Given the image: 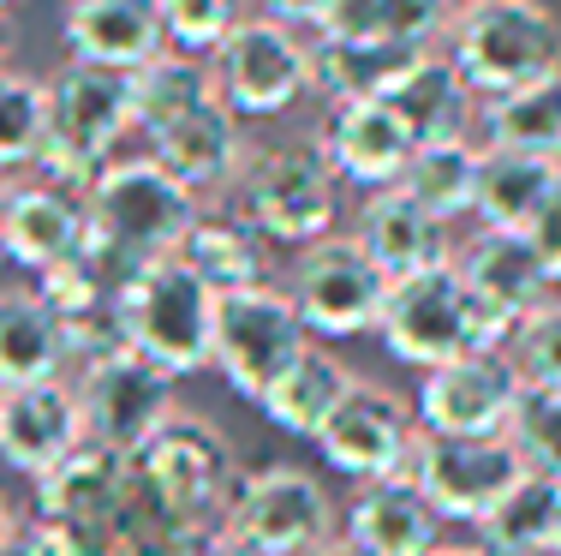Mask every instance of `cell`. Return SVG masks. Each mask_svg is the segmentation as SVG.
I'll list each match as a JSON object with an SVG mask.
<instances>
[{"label": "cell", "mask_w": 561, "mask_h": 556, "mask_svg": "<svg viewBox=\"0 0 561 556\" xmlns=\"http://www.w3.org/2000/svg\"><path fill=\"white\" fill-rule=\"evenodd\" d=\"M90 228H84V258L119 287L126 275H138L144 263H162L180 251L192 234V222L204 216L197 197L185 192L173 174L150 162V156H114L84 192Z\"/></svg>", "instance_id": "1"}, {"label": "cell", "mask_w": 561, "mask_h": 556, "mask_svg": "<svg viewBox=\"0 0 561 556\" xmlns=\"http://www.w3.org/2000/svg\"><path fill=\"white\" fill-rule=\"evenodd\" d=\"M448 66L472 97H514L561 72V19L543 0H460L448 19Z\"/></svg>", "instance_id": "2"}, {"label": "cell", "mask_w": 561, "mask_h": 556, "mask_svg": "<svg viewBox=\"0 0 561 556\" xmlns=\"http://www.w3.org/2000/svg\"><path fill=\"white\" fill-rule=\"evenodd\" d=\"M119 336L131 353H144L156 371L173 383L209 371V348H216V294L185 270L180 258L144 263L138 275L114 287Z\"/></svg>", "instance_id": "3"}, {"label": "cell", "mask_w": 561, "mask_h": 556, "mask_svg": "<svg viewBox=\"0 0 561 556\" xmlns=\"http://www.w3.org/2000/svg\"><path fill=\"white\" fill-rule=\"evenodd\" d=\"M377 336H382V348H389L400 365H412V371H436V365L460 360V353L507 348V336L478 311V299L466 294L454 258L436 263V270H419V275L389 282Z\"/></svg>", "instance_id": "4"}, {"label": "cell", "mask_w": 561, "mask_h": 556, "mask_svg": "<svg viewBox=\"0 0 561 556\" xmlns=\"http://www.w3.org/2000/svg\"><path fill=\"white\" fill-rule=\"evenodd\" d=\"M131 126V78L102 66L66 60L48 78V138H43V180H60L72 192H90L96 174L114 162L119 138Z\"/></svg>", "instance_id": "5"}, {"label": "cell", "mask_w": 561, "mask_h": 556, "mask_svg": "<svg viewBox=\"0 0 561 556\" xmlns=\"http://www.w3.org/2000/svg\"><path fill=\"white\" fill-rule=\"evenodd\" d=\"M233 192H239V222H251L270 246H299V251L329 240L341 209V180L317 138L270 144V150L245 156Z\"/></svg>", "instance_id": "6"}, {"label": "cell", "mask_w": 561, "mask_h": 556, "mask_svg": "<svg viewBox=\"0 0 561 556\" xmlns=\"http://www.w3.org/2000/svg\"><path fill=\"white\" fill-rule=\"evenodd\" d=\"M138 479L168 502L173 514H185L192 526L221 533L227 509H233L245 467H239L233 443L221 436V425H209L204 413H173L150 443L131 455Z\"/></svg>", "instance_id": "7"}, {"label": "cell", "mask_w": 561, "mask_h": 556, "mask_svg": "<svg viewBox=\"0 0 561 556\" xmlns=\"http://www.w3.org/2000/svg\"><path fill=\"white\" fill-rule=\"evenodd\" d=\"M305 348H311V336H305L287 287L263 282V287H245V294L216 299V348H209V365L251 407L270 401L275 383L305 360Z\"/></svg>", "instance_id": "8"}, {"label": "cell", "mask_w": 561, "mask_h": 556, "mask_svg": "<svg viewBox=\"0 0 561 556\" xmlns=\"http://www.w3.org/2000/svg\"><path fill=\"white\" fill-rule=\"evenodd\" d=\"M221 533L263 556H317L335 538V502H329L317 473L275 461V467L245 473Z\"/></svg>", "instance_id": "9"}, {"label": "cell", "mask_w": 561, "mask_h": 556, "mask_svg": "<svg viewBox=\"0 0 561 556\" xmlns=\"http://www.w3.org/2000/svg\"><path fill=\"white\" fill-rule=\"evenodd\" d=\"M287 299L299 311L305 336L317 341H353L370 336L382 317V299H389V275L353 246V234H329V240L305 246L299 263H293Z\"/></svg>", "instance_id": "10"}, {"label": "cell", "mask_w": 561, "mask_h": 556, "mask_svg": "<svg viewBox=\"0 0 561 556\" xmlns=\"http://www.w3.org/2000/svg\"><path fill=\"white\" fill-rule=\"evenodd\" d=\"M209 78L233 114L270 121L311 90V43L275 19H239L227 43L209 55Z\"/></svg>", "instance_id": "11"}, {"label": "cell", "mask_w": 561, "mask_h": 556, "mask_svg": "<svg viewBox=\"0 0 561 556\" xmlns=\"http://www.w3.org/2000/svg\"><path fill=\"white\" fill-rule=\"evenodd\" d=\"M407 479L424 491L436 521H466L484 526V514L526 479L514 436H424L412 449Z\"/></svg>", "instance_id": "12"}, {"label": "cell", "mask_w": 561, "mask_h": 556, "mask_svg": "<svg viewBox=\"0 0 561 556\" xmlns=\"http://www.w3.org/2000/svg\"><path fill=\"white\" fill-rule=\"evenodd\" d=\"M311 443L341 479L377 485V479H400V473L412 467L419 419H412V401H400L394 389L353 377L346 395L335 401V413L323 419V431H317Z\"/></svg>", "instance_id": "13"}, {"label": "cell", "mask_w": 561, "mask_h": 556, "mask_svg": "<svg viewBox=\"0 0 561 556\" xmlns=\"http://www.w3.org/2000/svg\"><path fill=\"white\" fill-rule=\"evenodd\" d=\"M519 395H526V377H519L514 353L484 348L424 371L412 419L424 436H507Z\"/></svg>", "instance_id": "14"}, {"label": "cell", "mask_w": 561, "mask_h": 556, "mask_svg": "<svg viewBox=\"0 0 561 556\" xmlns=\"http://www.w3.org/2000/svg\"><path fill=\"white\" fill-rule=\"evenodd\" d=\"M78 407H84V436L119 455H138L156 431L173 419V377L156 371L144 353L114 348L102 360H84L78 377Z\"/></svg>", "instance_id": "15"}, {"label": "cell", "mask_w": 561, "mask_h": 556, "mask_svg": "<svg viewBox=\"0 0 561 556\" xmlns=\"http://www.w3.org/2000/svg\"><path fill=\"white\" fill-rule=\"evenodd\" d=\"M454 270H460L466 294L478 299V311H484L507 341H514V329L543 306V294H550V275H543L538 251L526 246V234L478 228L472 240L454 251Z\"/></svg>", "instance_id": "16"}, {"label": "cell", "mask_w": 561, "mask_h": 556, "mask_svg": "<svg viewBox=\"0 0 561 556\" xmlns=\"http://www.w3.org/2000/svg\"><path fill=\"white\" fill-rule=\"evenodd\" d=\"M84 228H90L84 192H72V185H60V180L7 185L0 258H12L19 270H31V275H43V270H55V263L84 251Z\"/></svg>", "instance_id": "17"}, {"label": "cell", "mask_w": 561, "mask_h": 556, "mask_svg": "<svg viewBox=\"0 0 561 556\" xmlns=\"http://www.w3.org/2000/svg\"><path fill=\"white\" fill-rule=\"evenodd\" d=\"M323 156L335 168V180H353L365 192H389L407 180L419 138L407 132V121L394 114V102H341L323 121Z\"/></svg>", "instance_id": "18"}, {"label": "cell", "mask_w": 561, "mask_h": 556, "mask_svg": "<svg viewBox=\"0 0 561 556\" xmlns=\"http://www.w3.org/2000/svg\"><path fill=\"white\" fill-rule=\"evenodd\" d=\"M84 443V407L72 383H31L0 395V461L24 479H43Z\"/></svg>", "instance_id": "19"}, {"label": "cell", "mask_w": 561, "mask_h": 556, "mask_svg": "<svg viewBox=\"0 0 561 556\" xmlns=\"http://www.w3.org/2000/svg\"><path fill=\"white\" fill-rule=\"evenodd\" d=\"M66 48L78 66L131 78L168 55V36L156 0H66Z\"/></svg>", "instance_id": "20"}, {"label": "cell", "mask_w": 561, "mask_h": 556, "mask_svg": "<svg viewBox=\"0 0 561 556\" xmlns=\"http://www.w3.org/2000/svg\"><path fill=\"white\" fill-rule=\"evenodd\" d=\"M353 246L365 251L389 282L436 270V263L454 258L448 228L412 192H400V185H389V192H365V204H358V216H353Z\"/></svg>", "instance_id": "21"}, {"label": "cell", "mask_w": 561, "mask_h": 556, "mask_svg": "<svg viewBox=\"0 0 561 556\" xmlns=\"http://www.w3.org/2000/svg\"><path fill=\"white\" fill-rule=\"evenodd\" d=\"M150 162L173 174L185 192H221V185L239 180L245 168V132H239V114L227 102H204V109L180 114L173 126H162L150 138Z\"/></svg>", "instance_id": "22"}, {"label": "cell", "mask_w": 561, "mask_h": 556, "mask_svg": "<svg viewBox=\"0 0 561 556\" xmlns=\"http://www.w3.org/2000/svg\"><path fill=\"white\" fill-rule=\"evenodd\" d=\"M346 545L365 556H431L443 545V521L424 502V491L400 473V479L358 485L346 502Z\"/></svg>", "instance_id": "23"}, {"label": "cell", "mask_w": 561, "mask_h": 556, "mask_svg": "<svg viewBox=\"0 0 561 556\" xmlns=\"http://www.w3.org/2000/svg\"><path fill=\"white\" fill-rule=\"evenodd\" d=\"M126 479H131V455L119 449H102V443H78L60 467H48L36 479V514L48 521H72V526H90V533H108L119 497H126Z\"/></svg>", "instance_id": "24"}, {"label": "cell", "mask_w": 561, "mask_h": 556, "mask_svg": "<svg viewBox=\"0 0 561 556\" xmlns=\"http://www.w3.org/2000/svg\"><path fill=\"white\" fill-rule=\"evenodd\" d=\"M72 365V341L66 324L43 306V294L12 287L0 294V395L31 389V383H60V371Z\"/></svg>", "instance_id": "25"}, {"label": "cell", "mask_w": 561, "mask_h": 556, "mask_svg": "<svg viewBox=\"0 0 561 556\" xmlns=\"http://www.w3.org/2000/svg\"><path fill=\"white\" fill-rule=\"evenodd\" d=\"M436 48L412 43H317L311 48V90L341 102H389L400 84L412 78V66Z\"/></svg>", "instance_id": "26"}, {"label": "cell", "mask_w": 561, "mask_h": 556, "mask_svg": "<svg viewBox=\"0 0 561 556\" xmlns=\"http://www.w3.org/2000/svg\"><path fill=\"white\" fill-rule=\"evenodd\" d=\"M173 258H180L216 299L270 282V240L239 216H197Z\"/></svg>", "instance_id": "27"}, {"label": "cell", "mask_w": 561, "mask_h": 556, "mask_svg": "<svg viewBox=\"0 0 561 556\" xmlns=\"http://www.w3.org/2000/svg\"><path fill=\"white\" fill-rule=\"evenodd\" d=\"M561 162L556 156H526V150H490L478 156V204L472 216L496 234H526L538 204L556 192Z\"/></svg>", "instance_id": "28"}, {"label": "cell", "mask_w": 561, "mask_h": 556, "mask_svg": "<svg viewBox=\"0 0 561 556\" xmlns=\"http://www.w3.org/2000/svg\"><path fill=\"white\" fill-rule=\"evenodd\" d=\"M108 556H209L216 551V533L209 526H192L185 514H173L150 485L131 467L126 497H119L114 521H108Z\"/></svg>", "instance_id": "29"}, {"label": "cell", "mask_w": 561, "mask_h": 556, "mask_svg": "<svg viewBox=\"0 0 561 556\" xmlns=\"http://www.w3.org/2000/svg\"><path fill=\"white\" fill-rule=\"evenodd\" d=\"M389 102L419 144L466 138V126H472V90L460 84V72L448 66V55H424Z\"/></svg>", "instance_id": "30"}, {"label": "cell", "mask_w": 561, "mask_h": 556, "mask_svg": "<svg viewBox=\"0 0 561 556\" xmlns=\"http://www.w3.org/2000/svg\"><path fill=\"white\" fill-rule=\"evenodd\" d=\"M478 126H484L490 150H526L561 162V72L514 90V97H490Z\"/></svg>", "instance_id": "31"}, {"label": "cell", "mask_w": 561, "mask_h": 556, "mask_svg": "<svg viewBox=\"0 0 561 556\" xmlns=\"http://www.w3.org/2000/svg\"><path fill=\"white\" fill-rule=\"evenodd\" d=\"M346 383H353V371H346L335 353H329V348H305V360L270 389L263 419L280 425L287 436H305V443H311V436L323 431V419L335 413V401L346 395Z\"/></svg>", "instance_id": "32"}, {"label": "cell", "mask_w": 561, "mask_h": 556, "mask_svg": "<svg viewBox=\"0 0 561 556\" xmlns=\"http://www.w3.org/2000/svg\"><path fill=\"white\" fill-rule=\"evenodd\" d=\"M556 526H561V485L526 473V479L484 514V526H478L484 538H478V545L496 551V556H550Z\"/></svg>", "instance_id": "33"}, {"label": "cell", "mask_w": 561, "mask_h": 556, "mask_svg": "<svg viewBox=\"0 0 561 556\" xmlns=\"http://www.w3.org/2000/svg\"><path fill=\"white\" fill-rule=\"evenodd\" d=\"M478 156H484V150H478L472 138L419 144V156H412L400 192H412V197H419V204L448 228V222L472 216V204H478Z\"/></svg>", "instance_id": "34"}, {"label": "cell", "mask_w": 561, "mask_h": 556, "mask_svg": "<svg viewBox=\"0 0 561 556\" xmlns=\"http://www.w3.org/2000/svg\"><path fill=\"white\" fill-rule=\"evenodd\" d=\"M216 102V78H209L204 60H185V55H162L150 60L144 72H131V126L144 138H156L162 126H173L180 114Z\"/></svg>", "instance_id": "35"}, {"label": "cell", "mask_w": 561, "mask_h": 556, "mask_svg": "<svg viewBox=\"0 0 561 556\" xmlns=\"http://www.w3.org/2000/svg\"><path fill=\"white\" fill-rule=\"evenodd\" d=\"M48 138V84L36 72L0 66V174L36 168Z\"/></svg>", "instance_id": "36"}, {"label": "cell", "mask_w": 561, "mask_h": 556, "mask_svg": "<svg viewBox=\"0 0 561 556\" xmlns=\"http://www.w3.org/2000/svg\"><path fill=\"white\" fill-rule=\"evenodd\" d=\"M156 19H162L168 55L209 60L239 24V0H156Z\"/></svg>", "instance_id": "37"}, {"label": "cell", "mask_w": 561, "mask_h": 556, "mask_svg": "<svg viewBox=\"0 0 561 556\" xmlns=\"http://www.w3.org/2000/svg\"><path fill=\"white\" fill-rule=\"evenodd\" d=\"M36 294H43V306L55 311L66 329L114 306V282H108V275H102L90 258H84V251H78V258H66V263H55V270L36 275Z\"/></svg>", "instance_id": "38"}, {"label": "cell", "mask_w": 561, "mask_h": 556, "mask_svg": "<svg viewBox=\"0 0 561 556\" xmlns=\"http://www.w3.org/2000/svg\"><path fill=\"white\" fill-rule=\"evenodd\" d=\"M507 436H514L526 473L561 485V395L526 389V395H519V407H514V425H507Z\"/></svg>", "instance_id": "39"}, {"label": "cell", "mask_w": 561, "mask_h": 556, "mask_svg": "<svg viewBox=\"0 0 561 556\" xmlns=\"http://www.w3.org/2000/svg\"><path fill=\"white\" fill-rule=\"evenodd\" d=\"M507 353H514V365H519V377H526V389L561 395V299H543V306L514 329Z\"/></svg>", "instance_id": "40"}, {"label": "cell", "mask_w": 561, "mask_h": 556, "mask_svg": "<svg viewBox=\"0 0 561 556\" xmlns=\"http://www.w3.org/2000/svg\"><path fill=\"white\" fill-rule=\"evenodd\" d=\"M448 19H454V0H377L382 43L431 48L436 36H448Z\"/></svg>", "instance_id": "41"}, {"label": "cell", "mask_w": 561, "mask_h": 556, "mask_svg": "<svg viewBox=\"0 0 561 556\" xmlns=\"http://www.w3.org/2000/svg\"><path fill=\"white\" fill-rule=\"evenodd\" d=\"M7 556H108V538L90 533V526H72V521L31 514V521L12 533V551Z\"/></svg>", "instance_id": "42"}, {"label": "cell", "mask_w": 561, "mask_h": 556, "mask_svg": "<svg viewBox=\"0 0 561 556\" xmlns=\"http://www.w3.org/2000/svg\"><path fill=\"white\" fill-rule=\"evenodd\" d=\"M526 246L538 251L543 275H550V282H561V180H556V192L538 204V216L526 222Z\"/></svg>", "instance_id": "43"}, {"label": "cell", "mask_w": 561, "mask_h": 556, "mask_svg": "<svg viewBox=\"0 0 561 556\" xmlns=\"http://www.w3.org/2000/svg\"><path fill=\"white\" fill-rule=\"evenodd\" d=\"M251 7H257V19H275V24H287V31H317L329 0H251Z\"/></svg>", "instance_id": "44"}, {"label": "cell", "mask_w": 561, "mask_h": 556, "mask_svg": "<svg viewBox=\"0 0 561 556\" xmlns=\"http://www.w3.org/2000/svg\"><path fill=\"white\" fill-rule=\"evenodd\" d=\"M209 556H263V551H251V545H239V538L216 533V551H209Z\"/></svg>", "instance_id": "45"}, {"label": "cell", "mask_w": 561, "mask_h": 556, "mask_svg": "<svg viewBox=\"0 0 561 556\" xmlns=\"http://www.w3.org/2000/svg\"><path fill=\"white\" fill-rule=\"evenodd\" d=\"M12 533H19V521H12V509H7V497H0V556L12 551Z\"/></svg>", "instance_id": "46"}, {"label": "cell", "mask_w": 561, "mask_h": 556, "mask_svg": "<svg viewBox=\"0 0 561 556\" xmlns=\"http://www.w3.org/2000/svg\"><path fill=\"white\" fill-rule=\"evenodd\" d=\"M431 556H496V551H484V545L472 538V545H436Z\"/></svg>", "instance_id": "47"}, {"label": "cell", "mask_w": 561, "mask_h": 556, "mask_svg": "<svg viewBox=\"0 0 561 556\" xmlns=\"http://www.w3.org/2000/svg\"><path fill=\"white\" fill-rule=\"evenodd\" d=\"M317 556H365V551H358V545H346V538H329V545L317 551Z\"/></svg>", "instance_id": "48"}, {"label": "cell", "mask_w": 561, "mask_h": 556, "mask_svg": "<svg viewBox=\"0 0 561 556\" xmlns=\"http://www.w3.org/2000/svg\"><path fill=\"white\" fill-rule=\"evenodd\" d=\"M0 66H7V31H0Z\"/></svg>", "instance_id": "49"}, {"label": "cell", "mask_w": 561, "mask_h": 556, "mask_svg": "<svg viewBox=\"0 0 561 556\" xmlns=\"http://www.w3.org/2000/svg\"><path fill=\"white\" fill-rule=\"evenodd\" d=\"M0 216H7V185H0Z\"/></svg>", "instance_id": "50"}, {"label": "cell", "mask_w": 561, "mask_h": 556, "mask_svg": "<svg viewBox=\"0 0 561 556\" xmlns=\"http://www.w3.org/2000/svg\"><path fill=\"white\" fill-rule=\"evenodd\" d=\"M550 556H561V526H556V551H550Z\"/></svg>", "instance_id": "51"}, {"label": "cell", "mask_w": 561, "mask_h": 556, "mask_svg": "<svg viewBox=\"0 0 561 556\" xmlns=\"http://www.w3.org/2000/svg\"><path fill=\"white\" fill-rule=\"evenodd\" d=\"M7 7H19V0H0V12H7Z\"/></svg>", "instance_id": "52"}]
</instances>
